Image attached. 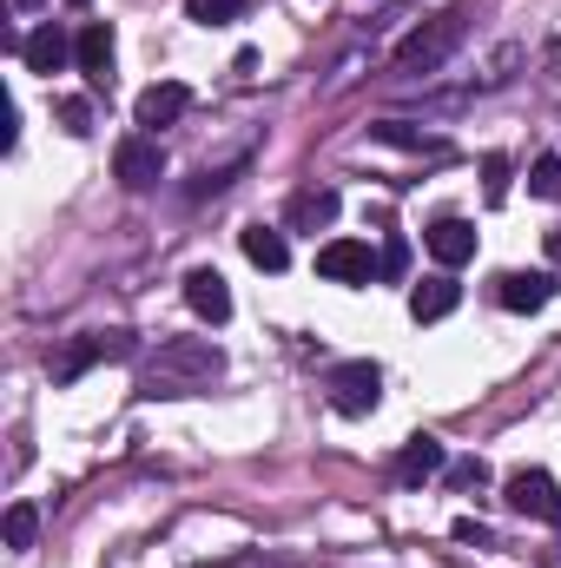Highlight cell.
Returning a JSON list of instances; mask_svg holds the SVG:
<instances>
[{
    "label": "cell",
    "mask_w": 561,
    "mask_h": 568,
    "mask_svg": "<svg viewBox=\"0 0 561 568\" xmlns=\"http://www.w3.org/2000/svg\"><path fill=\"white\" fill-rule=\"evenodd\" d=\"M225 377V351L212 337H165L140 371V397H198Z\"/></svg>",
    "instance_id": "1"
},
{
    "label": "cell",
    "mask_w": 561,
    "mask_h": 568,
    "mask_svg": "<svg viewBox=\"0 0 561 568\" xmlns=\"http://www.w3.org/2000/svg\"><path fill=\"white\" fill-rule=\"evenodd\" d=\"M462 33H469V13H462V7H449V13H436V20H422L417 33L397 47V73H436V67L462 47Z\"/></svg>",
    "instance_id": "2"
},
{
    "label": "cell",
    "mask_w": 561,
    "mask_h": 568,
    "mask_svg": "<svg viewBox=\"0 0 561 568\" xmlns=\"http://www.w3.org/2000/svg\"><path fill=\"white\" fill-rule=\"evenodd\" d=\"M324 390H330V410H337V417H370V410L384 404V371H377L370 357H350V364H337V371L324 377Z\"/></svg>",
    "instance_id": "3"
},
{
    "label": "cell",
    "mask_w": 561,
    "mask_h": 568,
    "mask_svg": "<svg viewBox=\"0 0 561 568\" xmlns=\"http://www.w3.org/2000/svg\"><path fill=\"white\" fill-rule=\"evenodd\" d=\"M120 357H133V337H126V331H86V337H73V344L60 351L53 384H73L80 371H93V364H120Z\"/></svg>",
    "instance_id": "4"
},
{
    "label": "cell",
    "mask_w": 561,
    "mask_h": 568,
    "mask_svg": "<svg viewBox=\"0 0 561 568\" xmlns=\"http://www.w3.org/2000/svg\"><path fill=\"white\" fill-rule=\"evenodd\" d=\"M113 172H120V185H126V192H152V185L165 179V145L152 140V133L120 140V145H113Z\"/></svg>",
    "instance_id": "5"
},
{
    "label": "cell",
    "mask_w": 561,
    "mask_h": 568,
    "mask_svg": "<svg viewBox=\"0 0 561 568\" xmlns=\"http://www.w3.org/2000/svg\"><path fill=\"white\" fill-rule=\"evenodd\" d=\"M502 496H509V509L516 516H536V523H561V489L549 469H516L509 483H502Z\"/></svg>",
    "instance_id": "6"
},
{
    "label": "cell",
    "mask_w": 561,
    "mask_h": 568,
    "mask_svg": "<svg viewBox=\"0 0 561 568\" xmlns=\"http://www.w3.org/2000/svg\"><path fill=\"white\" fill-rule=\"evenodd\" d=\"M73 67L86 73L93 93L113 87V27H106V20H86V27L73 33Z\"/></svg>",
    "instance_id": "7"
},
{
    "label": "cell",
    "mask_w": 561,
    "mask_h": 568,
    "mask_svg": "<svg viewBox=\"0 0 561 568\" xmlns=\"http://www.w3.org/2000/svg\"><path fill=\"white\" fill-rule=\"evenodd\" d=\"M317 272L330 284H370L377 278V258H370L364 239H330V245H317Z\"/></svg>",
    "instance_id": "8"
},
{
    "label": "cell",
    "mask_w": 561,
    "mask_h": 568,
    "mask_svg": "<svg viewBox=\"0 0 561 568\" xmlns=\"http://www.w3.org/2000/svg\"><path fill=\"white\" fill-rule=\"evenodd\" d=\"M185 106H192V87H185V80H152L140 93V106H133V120H140L145 133H159V126H172Z\"/></svg>",
    "instance_id": "9"
},
{
    "label": "cell",
    "mask_w": 561,
    "mask_h": 568,
    "mask_svg": "<svg viewBox=\"0 0 561 568\" xmlns=\"http://www.w3.org/2000/svg\"><path fill=\"white\" fill-rule=\"evenodd\" d=\"M555 291H561L555 272H502V278H496V304H502V311H542Z\"/></svg>",
    "instance_id": "10"
},
{
    "label": "cell",
    "mask_w": 561,
    "mask_h": 568,
    "mask_svg": "<svg viewBox=\"0 0 561 568\" xmlns=\"http://www.w3.org/2000/svg\"><path fill=\"white\" fill-rule=\"evenodd\" d=\"M422 245H429V258H436V265H449V272H456V265H469V258H476V225H469V219H436V225L422 232Z\"/></svg>",
    "instance_id": "11"
},
{
    "label": "cell",
    "mask_w": 561,
    "mask_h": 568,
    "mask_svg": "<svg viewBox=\"0 0 561 568\" xmlns=\"http://www.w3.org/2000/svg\"><path fill=\"white\" fill-rule=\"evenodd\" d=\"M185 304H192L205 324H225V317H232V284L218 278L212 265H198V272H185Z\"/></svg>",
    "instance_id": "12"
},
{
    "label": "cell",
    "mask_w": 561,
    "mask_h": 568,
    "mask_svg": "<svg viewBox=\"0 0 561 568\" xmlns=\"http://www.w3.org/2000/svg\"><path fill=\"white\" fill-rule=\"evenodd\" d=\"M337 205H344V199H337L330 185L297 192V199L284 205V225H290V232H330V225H337Z\"/></svg>",
    "instance_id": "13"
},
{
    "label": "cell",
    "mask_w": 561,
    "mask_h": 568,
    "mask_svg": "<svg viewBox=\"0 0 561 568\" xmlns=\"http://www.w3.org/2000/svg\"><path fill=\"white\" fill-rule=\"evenodd\" d=\"M442 469H449V449H442L436 436H410L404 456H397V483H404V489H417V483L442 476Z\"/></svg>",
    "instance_id": "14"
},
{
    "label": "cell",
    "mask_w": 561,
    "mask_h": 568,
    "mask_svg": "<svg viewBox=\"0 0 561 568\" xmlns=\"http://www.w3.org/2000/svg\"><path fill=\"white\" fill-rule=\"evenodd\" d=\"M20 60H27V73H60V67L73 60V40H67L60 27H33V33L20 40Z\"/></svg>",
    "instance_id": "15"
},
{
    "label": "cell",
    "mask_w": 561,
    "mask_h": 568,
    "mask_svg": "<svg viewBox=\"0 0 561 568\" xmlns=\"http://www.w3.org/2000/svg\"><path fill=\"white\" fill-rule=\"evenodd\" d=\"M456 304H462V284H456V278H422V284H410V317H417V324L449 317Z\"/></svg>",
    "instance_id": "16"
},
{
    "label": "cell",
    "mask_w": 561,
    "mask_h": 568,
    "mask_svg": "<svg viewBox=\"0 0 561 568\" xmlns=\"http://www.w3.org/2000/svg\"><path fill=\"white\" fill-rule=\"evenodd\" d=\"M238 245H245V258H252L258 272H284V265H290V245H284V232H272V225H245Z\"/></svg>",
    "instance_id": "17"
},
{
    "label": "cell",
    "mask_w": 561,
    "mask_h": 568,
    "mask_svg": "<svg viewBox=\"0 0 561 568\" xmlns=\"http://www.w3.org/2000/svg\"><path fill=\"white\" fill-rule=\"evenodd\" d=\"M0 529H7V549H33V536H40V509H33V503H13Z\"/></svg>",
    "instance_id": "18"
},
{
    "label": "cell",
    "mask_w": 561,
    "mask_h": 568,
    "mask_svg": "<svg viewBox=\"0 0 561 568\" xmlns=\"http://www.w3.org/2000/svg\"><path fill=\"white\" fill-rule=\"evenodd\" d=\"M370 140L404 145V152H436V140H429V133H417V126H404V120H384V126H370Z\"/></svg>",
    "instance_id": "19"
},
{
    "label": "cell",
    "mask_w": 561,
    "mask_h": 568,
    "mask_svg": "<svg viewBox=\"0 0 561 568\" xmlns=\"http://www.w3.org/2000/svg\"><path fill=\"white\" fill-rule=\"evenodd\" d=\"M185 13H192L198 27H225V20L245 13V0H185Z\"/></svg>",
    "instance_id": "20"
},
{
    "label": "cell",
    "mask_w": 561,
    "mask_h": 568,
    "mask_svg": "<svg viewBox=\"0 0 561 568\" xmlns=\"http://www.w3.org/2000/svg\"><path fill=\"white\" fill-rule=\"evenodd\" d=\"M529 192H536V199H561V152H549V159L529 165Z\"/></svg>",
    "instance_id": "21"
},
{
    "label": "cell",
    "mask_w": 561,
    "mask_h": 568,
    "mask_svg": "<svg viewBox=\"0 0 561 568\" xmlns=\"http://www.w3.org/2000/svg\"><path fill=\"white\" fill-rule=\"evenodd\" d=\"M482 199H489V205H502V199H509V159H502V152H489V159H482Z\"/></svg>",
    "instance_id": "22"
},
{
    "label": "cell",
    "mask_w": 561,
    "mask_h": 568,
    "mask_svg": "<svg viewBox=\"0 0 561 568\" xmlns=\"http://www.w3.org/2000/svg\"><path fill=\"white\" fill-rule=\"evenodd\" d=\"M410 272V245L404 239H384V252H377V278H404Z\"/></svg>",
    "instance_id": "23"
},
{
    "label": "cell",
    "mask_w": 561,
    "mask_h": 568,
    "mask_svg": "<svg viewBox=\"0 0 561 568\" xmlns=\"http://www.w3.org/2000/svg\"><path fill=\"white\" fill-rule=\"evenodd\" d=\"M60 126H67L73 140H86V133H93V106H86V100H60Z\"/></svg>",
    "instance_id": "24"
},
{
    "label": "cell",
    "mask_w": 561,
    "mask_h": 568,
    "mask_svg": "<svg viewBox=\"0 0 561 568\" xmlns=\"http://www.w3.org/2000/svg\"><path fill=\"white\" fill-rule=\"evenodd\" d=\"M449 483H456V489H469V483H489V463H482V456H469V463H449Z\"/></svg>",
    "instance_id": "25"
},
{
    "label": "cell",
    "mask_w": 561,
    "mask_h": 568,
    "mask_svg": "<svg viewBox=\"0 0 561 568\" xmlns=\"http://www.w3.org/2000/svg\"><path fill=\"white\" fill-rule=\"evenodd\" d=\"M456 542H489V529H482V523H469V516H462V523H456Z\"/></svg>",
    "instance_id": "26"
},
{
    "label": "cell",
    "mask_w": 561,
    "mask_h": 568,
    "mask_svg": "<svg viewBox=\"0 0 561 568\" xmlns=\"http://www.w3.org/2000/svg\"><path fill=\"white\" fill-rule=\"evenodd\" d=\"M549 258H555V265H561V225H555V232H549Z\"/></svg>",
    "instance_id": "27"
},
{
    "label": "cell",
    "mask_w": 561,
    "mask_h": 568,
    "mask_svg": "<svg viewBox=\"0 0 561 568\" xmlns=\"http://www.w3.org/2000/svg\"><path fill=\"white\" fill-rule=\"evenodd\" d=\"M13 7H40V0H13Z\"/></svg>",
    "instance_id": "28"
},
{
    "label": "cell",
    "mask_w": 561,
    "mask_h": 568,
    "mask_svg": "<svg viewBox=\"0 0 561 568\" xmlns=\"http://www.w3.org/2000/svg\"><path fill=\"white\" fill-rule=\"evenodd\" d=\"M73 7H86V0H73Z\"/></svg>",
    "instance_id": "29"
}]
</instances>
